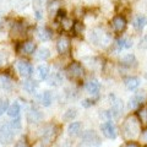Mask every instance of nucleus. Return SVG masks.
Segmentation results:
<instances>
[{"instance_id": "4c0bfd02", "label": "nucleus", "mask_w": 147, "mask_h": 147, "mask_svg": "<svg viewBox=\"0 0 147 147\" xmlns=\"http://www.w3.org/2000/svg\"><path fill=\"white\" fill-rule=\"evenodd\" d=\"M72 30L75 31L77 34H79V33H81V31L84 30V26H82L80 22H76V24H74V28H72Z\"/></svg>"}, {"instance_id": "f3484780", "label": "nucleus", "mask_w": 147, "mask_h": 147, "mask_svg": "<svg viewBox=\"0 0 147 147\" xmlns=\"http://www.w3.org/2000/svg\"><path fill=\"white\" fill-rule=\"evenodd\" d=\"M69 47H70V40H69L67 37H60L58 40V43H57L58 52L60 54H65L69 50Z\"/></svg>"}, {"instance_id": "6e6552de", "label": "nucleus", "mask_w": 147, "mask_h": 147, "mask_svg": "<svg viewBox=\"0 0 147 147\" xmlns=\"http://www.w3.org/2000/svg\"><path fill=\"white\" fill-rule=\"evenodd\" d=\"M57 137V130H55V126L53 125H48L44 127L43 134H42V144L43 146H50L52 142L55 140Z\"/></svg>"}, {"instance_id": "79ce46f5", "label": "nucleus", "mask_w": 147, "mask_h": 147, "mask_svg": "<svg viewBox=\"0 0 147 147\" xmlns=\"http://www.w3.org/2000/svg\"><path fill=\"white\" fill-rule=\"evenodd\" d=\"M146 140H147V131H146Z\"/></svg>"}, {"instance_id": "2eb2a0df", "label": "nucleus", "mask_w": 147, "mask_h": 147, "mask_svg": "<svg viewBox=\"0 0 147 147\" xmlns=\"http://www.w3.org/2000/svg\"><path fill=\"white\" fill-rule=\"evenodd\" d=\"M147 26V16L146 15H139L134 18L132 21V27L135 28V31L141 32L142 30Z\"/></svg>"}, {"instance_id": "c85d7f7f", "label": "nucleus", "mask_w": 147, "mask_h": 147, "mask_svg": "<svg viewBox=\"0 0 147 147\" xmlns=\"http://www.w3.org/2000/svg\"><path fill=\"white\" fill-rule=\"evenodd\" d=\"M59 10V0H54L48 5V12L50 16H54L57 15V12Z\"/></svg>"}, {"instance_id": "58836bf2", "label": "nucleus", "mask_w": 147, "mask_h": 147, "mask_svg": "<svg viewBox=\"0 0 147 147\" xmlns=\"http://www.w3.org/2000/svg\"><path fill=\"white\" fill-rule=\"evenodd\" d=\"M57 17L60 18V20H63L64 17H66L65 16V10H64V9H59L58 12H57Z\"/></svg>"}, {"instance_id": "f704fd0d", "label": "nucleus", "mask_w": 147, "mask_h": 147, "mask_svg": "<svg viewBox=\"0 0 147 147\" xmlns=\"http://www.w3.org/2000/svg\"><path fill=\"white\" fill-rule=\"evenodd\" d=\"M94 103H96L94 99L86 98V99L82 100V107H84V108H90V107H92V105H94Z\"/></svg>"}, {"instance_id": "1a4fd4ad", "label": "nucleus", "mask_w": 147, "mask_h": 147, "mask_svg": "<svg viewBox=\"0 0 147 147\" xmlns=\"http://www.w3.org/2000/svg\"><path fill=\"white\" fill-rule=\"evenodd\" d=\"M110 26H112V28L115 33H121V32L125 31L126 26H127L126 18L124 16H120V15L114 16L112 18V21H110Z\"/></svg>"}, {"instance_id": "423d86ee", "label": "nucleus", "mask_w": 147, "mask_h": 147, "mask_svg": "<svg viewBox=\"0 0 147 147\" xmlns=\"http://www.w3.org/2000/svg\"><path fill=\"white\" fill-rule=\"evenodd\" d=\"M66 76L70 80H80L85 76V69L80 63H71L66 67Z\"/></svg>"}, {"instance_id": "dca6fc26", "label": "nucleus", "mask_w": 147, "mask_h": 147, "mask_svg": "<svg viewBox=\"0 0 147 147\" xmlns=\"http://www.w3.org/2000/svg\"><path fill=\"white\" fill-rule=\"evenodd\" d=\"M124 84H125L126 88L129 91H135L136 88H139L140 80L135 76H129V77H125V79H124Z\"/></svg>"}, {"instance_id": "cd10ccee", "label": "nucleus", "mask_w": 147, "mask_h": 147, "mask_svg": "<svg viewBox=\"0 0 147 147\" xmlns=\"http://www.w3.org/2000/svg\"><path fill=\"white\" fill-rule=\"evenodd\" d=\"M77 115V110L75 108H70L67 109L65 113H64V120L66 121H74V119Z\"/></svg>"}, {"instance_id": "7ed1b4c3", "label": "nucleus", "mask_w": 147, "mask_h": 147, "mask_svg": "<svg viewBox=\"0 0 147 147\" xmlns=\"http://www.w3.org/2000/svg\"><path fill=\"white\" fill-rule=\"evenodd\" d=\"M109 98L112 99V107L109 110H104V114H100V117H104L107 119H119L120 115L123 114V109H124V104L119 98H117L114 94H110Z\"/></svg>"}, {"instance_id": "e433bc0d", "label": "nucleus", "mask_w": 147, "mask_h": 147, "mask_svg": "<svg viewBox=\"0 0 147 147\" xmlns=\"http://www.w3.org/2000/svg\"><path fill=\"white\" fill-rule=\"evenodd\" d=\"M139 48L140 49H147V34H145L139 42Z\"/></svg>"}, {"instance_id": "7c9ffc66", "label": "nucleus", "mask_w": 147, "mask_h": 147, "mask_svg": "<svg viewBox=\"0 0 147 147\" xmlns=\"http://www.w3.org/2000/svg\"><path fill=\"white\" fill-rule=\"evenodd\" d=\"M9 107H10V104H9V99L0 98V117H1L5 112H7Z\"/></svg>"}, {"instance_id": "412c9836", "label": "nucleus", "mask_w": 147, "mask_h": 147, "mask_svg": "<svg viewBox=\"0 0 147 147\" xmlns=\"http://www.w3.org/2000/svg\"><path fill=\"white\" fill-rule=\"evenodd\" d=\"M37 34H38V38L43 42H47V40L52 39V36H53V32L50 31L47 27H39L38 31H37Z\"/></svg>"}, {"instance_id": "f8f14e48", "label": "nucleus", "mask_w": 147, "mask_h": 147, "mask_svg": "<svg viewBox=\"0 0 147 147\" xmlns=\"http://www.w3.org/2000/svg\"><path fill=\"white\" fill-rule=\"evenodd\" d=\"M27 121H28L30 124H36V123H39V121H42L43 120V113L40 112V110L38 109H36L34 107L33 108H31L28 110V113H27Z\"/></svg>"}, {"instance_id": "b1692460", "label": "nucleus", "mask_w": 147, "mask_h": 147, "mask_svg": "<svg viewBox=\"0 0 147 147\" xmlns=\"http://www.w3.org/2000/svg\"><path fill=\"white\" fill-rule=\"evenodd\" d=\"M20 113H21V105L18 104L17 102L12 103L7 109V115L10 118H12V119L20 117Z\"/></svg>"}, {"instance_id": "c756f323", "label": "nucleus", "mask_w": 147, "mask_h": 147, "mask_svg": "<svg viewBox=\"0 0 147 147\" xmlns=\"http://www.w3.org/2000/svg\"><path fill=\"white\" fill-rule=\"evenodd\" d=\"M12 36L13 37H18V36H22L25 33V27L24 25H20V24H16L15 26L12 27Z\"/></svg>"}, {"instance_id": "ddd939ff", "label": "nucleus", "mask_w": 147, "mask_h": 147, "mask_svg": "<svg viewBox=\"0 0 147 147\" xmlns=\"http://www.w3.org/2000/svg\"><path fill=\"white\" fill-rule=\"evenodd\" d=\"M100 84H99V81H97V80H90V81H87L86 82V85H85V88H86V91L88 92L90 94H92V96H97L98 93H99V91H100Z\"/></svg>"}, {"instance_id": "a211bd4d", "label": "nucleus", "mask_w": 147, "mask_h": 147, "mask_svg": "<svg viewBox=\"0 0 147 147\" xmlns=\"http://www.w3.org/2000/svg\"><path fill=\"white\" fill-rule=\"evenodd\" d=\"M132 40L130 38H126V37H121V38L117 39L115 42V47L118 50H123V49H130L132 47Z\"/></svg>"}, {"instance_id": "bb28decb", "label": "nucleus", "mask_w": 147, "mask_h": 147, "mask_svg": "<svg viewBox=\"0 0 147 147\" xmlns=\"http://www.w3.org/2000/svg\"><path fill=\"white\" fill-rule=\"evenodd\" d=\"M49 57H50V52L47 48H40L38 52L36 53V58L38 59V60H47Z\"/></svg>"}, {"instance_id": "a878e982", "label": "nucleus", "mask_w": 147, "mask_h": 147, "mask_svg": "<svg viewBox=\"0 0 147 147\" xmlns=\"http://www.w3.org/2000/svg\"><path fill=\"white\" fill-rule=\"evenodd\" d=\"M21 49H22V52L26 54H33L36 50V44L33 42H25L22 44Z\"/></svg>"}, {"instance_id": "aec40b11", "label": "nucleus", "mask_w": 147, "mask_h": 147, "mask_svg": "<svg viewBox=\"0 0 147 147\" xmlns=\"http://www.w3.org/2000/svg\"><path fill=\"white\" fill-rule=\"evenodd\" d=\"M81 130H82V124L80 121H74L67 127V134L70 135V136L75 137V136H79L80 135Z\"/></svg>"}, {"instance_id": "2f4dec72", "label": "nucleus", "mask_w": 147, "mask_h": 147, "mask_svg": "<svg viewBox=\"0 0 147 147\" xmlns=\"http://www.w3.org/2000/svg\"><path fill=\"white\" fill-rule=\"evenodd\" d=\"M137 115H139L140 121H141V123L146 124V123H147V107H142V108L139 110Z\"/></svg>"}, {"instance_id": "72a5a7b5", "label": "nucleus", "mask_w": 147, "mask_h": 147, "mask_svg": "<svg viewBox=\"0 0 147 147\" xmlns=\"http://www.w3.org/2000/svg\"><path fill=\"white\" fill-rule=\"evenodd\" d=\"M10 124L12 125V127L15 129V130H20L21 129V118H13L12 121H10Z\"/></svg>"}, {"instance_id": "393cba45", "label": "nucleus", "mask_w": 147, "mask_h": 147, "mask_svg": "<svg viewBox=\"0 0 147 147\" xmlns=\"http://www.w3.org/2000/svg\"><path fill=\"white\" fill-rule=\"evenodd\" d=\"M37 74H38V79L39 80H47L49 77V66L48 65H39L38 69H37Z\"/></svg>"}, {"instance_id": "473e14b6", "label": "nucleus", "mask_w": 147, "mask_h": 147, "mask_svg": "<svg viewBox=\"0 0 147 147\" xmlns=\"http://www.w3.org/2000/svg\"><path fill=\"white\" fill-rule=\"evenodd\" d=\"M61 24H63L64 30H71V28H74V22H72V20H70V18H67V17H64L63 18Z\"/></svg>"}, {"instance_id": "a19ab883", "label": "nucleus", "mask_w": 147, "mask_h": 147, "mask_svg": "<svg viewBox=\"0 0 147 147\" xmlns=\"http://www.w3.org/2000/svg\"><path fill=\"white\" fill-rule=\"evenodd\" d=\"M15 147H30V146L27 145L26 142H24V141H20V142H17V144L15 145Z\"/></svg>"}, {"instance_id": "f03ea898", "label": "nucleus", "mask_w": 147, "mask_h": 147, "mask_svg": "<svg viewBox=\"0 0 147 147\" xmlns=\"http://www.w3.org/2000/svg\"><path fill=\"white\" fill-rule=\"evenodd\" d=\"M90 40L97 47H108L112 42V38L103 28H94L90 33Z\"/></svg>"}, {"instance_id": "9b49d317", "label": "nucleus", "mask_w": 147, "mask_h": 147, "mask_svg": "<svg viewBox=\"0 0 147 147\" xmlns=\"http://www.w3.org/2000/svg\"><path fill=\"white\" fill-rule=\"evenodd\" d=\"M145 102V92H137L129 99V108L136 109L137 107H141Z\"/></svg>"}, {"instance_id": "20e7f679", "label": "nucleus", "mask_w": 147, "mask_h": 147, "mask_svg": "<svg viewBox=\"0 0 147 147\" xmlns=\"http://www.w3.org/2000/svg\"><path fill=\"white\" fill-rule=\"evenodd\" d=\"M102 140L98 136V134L93 130H87L82 135L81 142L77 147H100Z\"/></svg>"}, {"instance_id": "0eeeda50", "label": "nucleus", "mask_w": 147, "mask_h": 147, "mask_svg": "<svg viewBox=\"0 0 147 147\" xmlns=\"http://www.w3.org/2000/svg\"><path fill=\"white\" fill-rule=\"evenodd\" d=\"M100 131H102V134L109 140H114V139H117V136H118L117 127L113 124V121H110V120L102 123V125H100Z\"/></svg>"}, {"instance_id": "f257e3e1", "label": "nucleus", "mask_w": 147, "mask_h": 147, "mask_svg": "<svg viewBox=\"0 0 147 147\" xmlns=\"http://www.w3.org/2000/svg\"><path fill=\"white\" fill-rule=\"evenodd\" d=\"M140 120L137 119L136 117H127L126 120L124 121L123 124V131H124V135L127 139H132L139 135V132L141 130V126H140Z\"/></svg>"}, {"instance_id": "6ab92c4d", "label": "nucleus", "mask_w": 147, "mask_h": 147, "mask_svg": "<svg viewBox=\"0 0 147 147\" xmlns=\"http://www.w3.org/2000/svg\"><path fill=\"white\" fill-rule=\"evenodd\" d=\"M120 63L124 67H132L137 64V60H136V57L134 54H126L121 58Z\"/></svg>"}, {"instance_id": "c9c22d12", "label": "nucleus", "mask_w": 147, "mask_h": 147, "mask_svg": "<svg viewBox=\"0 0 147 147\" xmlns=\"http://www.w3.org/2000/svg\"><path fill=\"white\" fill-rule=\"evenodd\" d=\"M7 58H9L7 53L4 52V50H0V65H4L7 61Z\"/></svg>"}, {"instance_id": "ea45409f", "label": "nucleus", "mask_w": 147, "mask_h": 147, "mask_svg": "<svg viewBox=\"0 0 147 147\" xmlns=\"http://www.w3.org/2000/svg\"><path fill=\"white\" fill-rule=\"evenodd\" d=\"M120 147H140V145L139 144H136V142H126V144H124V145H121Z\"/></svg>"}, {"instance_id": "9d476101", "label": "nucleus", "mask_w": 147, "mask_h": 147, "mask_svg": "<svg viewBox=\"0 0 147 147\" xmlns=\"http://www.w3.org/2000/svg\"><path fill=\"white\" fill-rule=\"evenodd\" d=\"M17 70H18V74L25 77V79H30L32 76V74H33V67L32 65L28 63V61H18L17 63Z\"/></svg>"}, {"instance_id": "39448f33", "label": "nucleus", "mask_w": 147, "mask_h": 147, "mask_svg": "<svg viewBox=\"0 0 147 147\" xmlns=\"http://www.w3.org/2000/svg\"><path fill=\"white\" fill-rule=\"evenodd\" d=\"M16 130L12 127L10 123H3L0 124V144L9 145L15 139Z\"/></svg>"}, {"instance_id": "4be33fe9", "label": "nucleus", "mask_w": 147, "mask_h": 147, "mask_svg": "<svg viewBox=\"0 0 147 147\" xmlns=\"http://www.w3.org/2000/svg\"><path fill=\"white\" fill-rule=\"evenodd\" d=\"M22 87H24V90L26 92H28V93H34L36 90L38 88V84H37V81L26 79L24 81V84H22Z\"/></svg>"}, {"instance_id": "5701e85b", "label": "nucleus", "mask_w": 147, "mask_h": 147, "mask_svg": "<svg viewBox=\"0 0 147 147\" xmlns=\"http://www.w3.org/2000/svg\"><path fill=\"white\" fill-rule=\"evenodd\" d=\"M47 80H48V85L57 87L59 85H61L63 76H61V74H59V72H54V74H50Z\"/></svg>"}, {"instance_id": "4468645a", "label": "nucleus", "mask_w": 147, "mask_h": 147, "mask_svg": "<svg viewBox=\"0 0 147 147\" xmlns=\"http://www.w3.org/2000/svg\"><path fill=\"white\" fill-rule=\"evenodd\" d=\"M37 100L44 105V107H49L50 104H52L53 102V94H52V92H49V91H44L42 92V93H39V94H37Z\"/></svg>"}]
</instances>
